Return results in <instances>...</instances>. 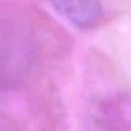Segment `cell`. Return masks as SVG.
Segmentation results:
<instances>
[{
    "instance_id": "obj_1",
    "label": "cell",
    "mask_w": 131,
    "mask_h": 131,
    "mask_svg": "<svg viewBox=\"0 0 131 131\" xmlns=\"http://www.w3.org/2000/svg\"><path fill=\"white\" fill-rule=\"evenodd\" d=\"M31 54L27 32L14 25H0V86L20 81L31 62Z\"/></svg>"
},
{
    "instance_id": "obj_2",
    "label": "cell",
    "mask_w": 131,
    "mask_h": 131,
    "mask_svg": "<svg viewBox=\"0 0 131 131\" xmlns=\"http://www.w3.org/2000/svg\"><path fill=\"white\" fill-rule=\"evenodd\" d=\"M53 8L72 25L90 29L102 17V6L99 0H50Z\"/></svg>"
}]
</instances>
